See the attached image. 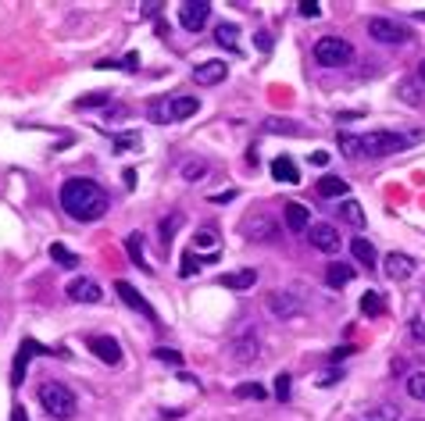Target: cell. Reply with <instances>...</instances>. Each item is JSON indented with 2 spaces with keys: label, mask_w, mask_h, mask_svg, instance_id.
I'll use <instances>...</instances> for the list:
<instances>
[{
  "label": "cell",
  "mask_w": 425,
  "mask_h": 421,
  "mask_svg": "<svg viewBox=\"0 0 425 421\" xmlns=\"http://www.w3.org/2000/svg\"><path fill=\"white\" fill-rule=\"evenodd\" d=\"M61 207L75 222H97L107 210V193L93 178H68L61 186Z\"/></svg>",
  "instance_id": "cell-1"
},
{
  "label": "cell",
  "mask_w": 425,
  "mask_h": 421,
  "mask_svg": "<svg viewBox=\"0 0 425 421\" xmlns=\"http://www.w3.org/2000/svg\"><path fill=\"white\" fill-rule=\"evenodd\" d=\"M40 407H43L51 417L68 421V417H75L79 400H75V393H72L65 382H43V385H40Z\"/></svg>",
  "instance_id": "cell-2"
},
{
  "label": "cell",
  "mask_w": 425,
  "mask_h": 421,
  "mask_svg": "<svg viewBox=\"0 0 425 421\" xmlns=\"http://www.w3.org/2000/svg\"><path fill=\"white\" fill-rule=\"evenodd\" d=\"M411 139H414V136H400V132H389V129H375V132L361 136V146H364V154H372V157H389V154L407 150Z\"/></svg>",
  "instance_id": "cell-3"
},
{
  "label": "cell",
  "mask_w": 425,
  "mask_h": 421,
  "mask_svg": "<svg viewBox=\"0 0 425 421\" xmlns=\"http://www.w3.org/2000/svg\"><path fill=\"white\" fill-rule=\"evenodd\" d=\"M350 58H354V47L340 36H322L315 43V61L325 68H343V65H350Z\"/></svg>",
  "instance_id": "cell-4"
},
{
  "label": "cell",
  "mask_w": 425,
  "mask_h": 421,
  "mask_svg": "<svg viewBox=\"0 0 425 421\" xmlns=\"http://www.w3.org/2000/svg\"><path fill=\"white\" fill-rule=\"evenodd\" d=\"M229 350H233V361H236V364H254L258 353H261V336H258V329H254V325H243V329L233 336Z\"/></svg>",
  "instance_id": "cell-5"
},
{
  "label": "cell",
  "mask_w": 425,
  "mask_h": 421,
  "mask_svg": "<svg viewBox=\"0 0 425 421\" xmlns=\"http://www.w3.org/2000/svg\"><path fill=\"white\" fill-rule=\"evenodd\" d=\"M207 18H211V4H207V0H186V4L179 8V22L189 33H200L207 26Z\"/></svg>",
  "instance_id": "cell-6"
},
{
  "label": "cell",
  "mask_w": 425,
  "mask_h": 421,
  "mask_svg": "<svg viewBox=\"0 0 425 421\" xmlns=\"http://www.w3.org/2000/svg\"><path fill=\"white\" fill-rule=\"evenodd\" d=\"M265 304H268V311H272L276 318H283V321H290V318L300 314V297H297V293H286V289H272Z\"/></svg>",
  "instance_id": "cell-7"
},
{
  "label": "cell",
  "mask_w": 425,
  "mask_h": 421,
  "mask_svg": "<svg viewBox=\"0 0 425 421\" xmlns=\"http://www.w3.org/2000/svg\"><path fill=\"white\" fill-rule=\"evenodd\" d=\"M368 36L379 40V43H404V40H407V29L397 26V22H389V18H372V22H368Z\"/></svg>",
  "instance_id": "cell-8"
},
{
  "label": "cell",
  "mask_w": 425,
  "mask_h": 421,
  "mask_svg": "<svg viewBox=\"0 0 425 421\" xmlns=\"http://www.w3.org/2000/svg\"><path fill=\"white\" fill-rule=\"evenodd\" d=\"M308 233H311L308 240H311L315 250H322V254H336V250H340V229H336V225L318 222V225H311Z\"/></svg>",
  "instance_id": "cell-9"
},
{
  "label": "cell",
  "mask_w": 425,
  "mask_h": 421,
  "mask_svg": "<svg viewBox=\"0 0 425 421\" xmlns=\"http://www.w3.org/2000/svg\"><path fill=\"white\" fill-rule=\"evenodd\" d=\"M68 300H75V304H100L104 289L93 279H75V282H68Z\"/></svg>",
  "instance_id": "cell-10"
},
{
  "label": "cell",
  "mask_w": 425,
  "mask_h": 421,
  "mask_svg": "<svg viewBox=\"0 0 425 421\" xmlns=\"http://www.w3.org/2000/svg\"><path fill=\"white\" fill-rule=\"evenodd\" d=\"M382 265H386V268H382V272H386V279H393V282H404V279H411V275H414V261H411L407 254H397V250H393V254H386V261H382Z\"/></svg>",
  "instance_id": "cell-11"
},
{
  "label": "cell",
  "mask_w": 425,
  "mask_h": 421,
  "mask_svg": "<svg viewBox=\"0 0 425 421\" xmlns=\"http://www.w3.org/2000/svg\"><path fill=\"white\" fill-rule=\"evenodd\" d=\"M33 353H54V350H47V346H40V343H33V339H26L22 343V350H19V357H15V368H11V385H22V378H26V368H29V357Z\"/></svg>",
  "instance_id": "cell-12"
},
{
  "label": "cell",
  "mask_w": 425,
  "mask_h": 421,
  "mask_svg": "<svg viewBox=\"0 0 425 421\" xmlns=\"http://www.w3.org/2000/svg\"><path fill=\"white\" fill-rule=\"evenodd\" d=\"M283 218H286V229L290 233H308L311 229V210L304 203H286L283 207Z\"/></svg>",
  "instance_id": "cell-13"
},
{
  "label": "cell",
  "mask_w": 425,
  "mask_h": 421,
  "mask_svg": "<svg viewBox=\"0 0 425 421\" xmlns=\"http://www.w3.org/2000/svg\"><path fill=\"white\" fill-rule=\"evenodd\" d=\"M226 72H229V65H226V61H204V65H196V68H193V79H196L200 86H215V82H222V79H226Z\"/></svg>",
  "instance_id": "cell-14"
},
{
  "label": "cell",
  "mask_w": 425,
  "mask_h": 421,
  "mask_svg": "<svg viewBox=\"0 0 425 421\" xmlns=\"http://www.w3.org/2000/svg\"><path fill=\"white\" fill-rule=\"evenodd\" d=\"M115 293H118V297H122V300H125V304H129L132 311H140V314H147L150 321H157L154 307H150V304H147V300H143V297H140V293H136V289H132L129 282H115Z\"/></svg>",
  "instance_id": "cell-15"
},
{
  "label": "cell",
  "mask_w": 425,
  "mask_h": 421,
  "mask_svg": "<svg viewBox=\"0 0 425 421\" xmlns=\"http://www.w3.org/2000/svg\"><path fill=\"white\" fill-rule=\"evenodd\" d=\"M90 350H93L104 364H118V361H122V346H118L111 336H93V339H90Z\"/></svg>",
  "instance_id": "cell-16"
},
{
  "label": "cell",
  "mask_w": 425,
  "mask_h": 421,
  "mask_svg": "<svg viewBox=\"0 0 425 421\" xmlns=\"http://www.w3.org/2000/svg\"><path fill=\"white\" fill-rule=\"evenodd\" d=\"M226 289H236V293H243V289H251L254 282H258V272L254 268H240V272H226L222 279H219Z\"/></svg>",
  "instance_id": "cell-17"
},
{
  "label": "cell",
  "mask_w": 425,
  "mask_h": 421,
  "mask_svg": "<svg viewBox=\"0 0 425 421\" xmlns=\"http://www.w3.org/2000/svg\"><path fill=\"white\" fill-rule=\"evenodd\" d=\"M272 178H279V182H286V186H297V182H300V171H297L293 157H276V161H272Z\"/></svg>",
  "instance_id": "cell-18"
},
{
  "label": "cell",
  "mask_w": 425,
  "mask_h": 421,
  "mask_svg": "<svg viewBox=\"0 0 425 421\" xmlns=\"http://www.w3.org/2000/svg\"><path fill=\"white\" fill-rule=\"evenodd\" d=\"M243 229H247V240H261V243L276 236V225H272V222H268L265 215H254V218H251V222H247Z\"/></svg>",
  "instance_id": "cell-19"
},
{
  "label": "cell",
  "mask_w": 425,
  "mask_h": 421,
  "mask_svg": "<svg viewBox=\"0 0 425 421\" xmlns=\"http://www.w3.org/2000/svg\"><path fill=\"white\" fill-rule=\"evenodd\" d=\"M336 210H340V222H347V225H354V229H361V225H364V210H361V203H357V200H350V196H347Z\"/></svg>",
  "instance_id": "cell-20"
},
{
  "label": "cell",
  "mask_w": 425,
  "mask_h": 421,
  "mask_svg": "<svg viewBox=\"0 0 425 421\" xmlns=\"http://www.w3.org/2000/svg\"><path fill=\"white\" fill-rule=\"evenodd\" d=\"M336 146H340V154H343V157H350V161H357V157L364 154L361 136H354V132H336Z\"/></svg>",
  "instance_id": "cell-21"
},
{
  "label": "cell",
  "mask_w": 425,
  "mask_h": 421,
  "mask_svg": "<svg viewBox=\"0 0 425 421\" xmlns=\"http://www.w3.org/2000/svg\"><path fill=\"white\" fill-rule=\"evenodd\" d=\"M196 107H200V100H196V97H175V100L168 104V111H172V122H182V118L196 114Z\"/></svg>",
  "instance_id": "cell-22"
},
{
  "label": "cell",
  "mask_w": 425,
  "mask_h": 421,
  "mask_svg": "<svg viewBox=\"0 0 425 421\" xmlns=\"http://www.w3.org/2000/svg\"><path fill=\"white\" fill-rule=\"evenodd\" d=\"M125 250H129V257H132L136 268H147V272H150V265H147V250H143V236H140V233L125 236Z\"/></svg>",
  "instance_id": "cell-23"
},
{
  "label": "cell",
  "mask_w": 425,
  "mask_h": 421,
  "mask_svg": "<svg viewBox=\"0 0 425 421\" xmlns=\"http://www.w3.org/2000/svg\"><path fill=\"white\" fill-rule=\"evenodd\" d=\"M318 196H325V200H332V196H347V182L336 178V175H325V178H318Z\"/></svg>",
  "instance_id": "cell-24"
},
{
  "label": "cell",
  "mask_w": 425,
  "mask_h": 421,
  "mask_svg": "<svg viewBox=\"0 0 425 421\" xmlns=\"http://www.w3.org/2000/svg\"><path fill=\"white\" fill-rule=\"evenodd\" d=\"M350 279H354V268H350V265H329V272H325V282H329L332 289L347 286Z\"/></svg>",
  "instance_id": "cell-25"
},
{
  "label": "cell",
  "mask_w": 425,
  "mask_h": 421,
  "mask_svg": "<svg viewBox=\"0 0 425 421\" xmlns=\"http://www.w3.org/2000/svg\"><path fill=\"white\" fill-rule=\"evenodd\" d=\"M361 311H364L368 318H379V314L386 311V300H382V293H379V289H368V293L361 297Z\"/></svg>",
  "instance_id": "cell-26"
},
{
  "label": "cell",
  "mask_w": 425,
  "mask_h": 421,
  "mask_svg": "<svg viewBox=\"0 0 425 421\" xmlns=\"http://www.w3.org/2000/svg\"><path fill=\"white\" fill-rule=\"evenodd\" d=\"M215 40H219L222 47L236 50V40H240V26H233V22H222V26L215 29Z\"/></svg>",
  "instance_id": "cell-27"
},
{
  "label": "cell",
  "mask_w": 425,
  "mask_h": 421,
  "mask_svg": "<svg viewBox=\"0 0 425 421\" xmlns=\"http://www.w3.org/2000/svg\"><path fill=\"white\" fill-rule=\"evenodd\" d=\"M350 254H354L361 265H375V247H372L364 236H357V240L350 243Z\"/></svg>",
  "instance_id": "cell-28"
},
{
  "label": "cell",
  "mask_w": 425,
  "mask_h": 421,
  "mask_svg": "<svg viewBox=\"0 0 425 421\" xmlns=\"http://www.w3.org/2000/svg\"><path fill=\"white\" fill-rule=\"evenodd\" d=\"M397 417H400V407H393V403L368 407V414H364V421H397Z\"/></svg>",
  "instance_id": "cell-29"
},
{
  "label": "cell",
  "mask_w": 425,
  "mask_h": 421,
  "mask_svg": "<svg viewBox=\"0 0 425 421\" xmlns=\"http://www.w3.org/2000/svg\"><path fill=\"white\" fill-rule=\"evenodd\" d=\"M51 261L61 265V268H75V265H79V257H75L65 243H54V247H51Z\"/></svg>",
  "instance_id": "cell-30"
},
{
  "label": "cell",
  "mask_w": 425,
  "mask_h": 421,
  "mask_svg": "<svg viewBox=\"0 0 425 421\" xmlns=\"http://www.w3.org/2000/svg\"><path fill=\"white\" fill-rule=\"evenodd\" d=\"M193 243H196V247H215V243H219V229H215V225H204V229H196Z\"/></svg>",
  "instance_id": "cell-31"
},
{
  "label": "cell",
  "mask_w": 425,
  "mask_h": 421,
  "mask_svg": "<svg viewBox=\"0 0 425 421\" xmlns=\"http://www.w3.org/2000/svg\"><path fill=\"white\" fill-rule=\"evenodd\" d=\"M179 225H182V215H179V210H175L172 218H164V222H161V243H164V247L172 243V236H175V229H179Z\"/></svg>",
  "instance_id": "cell-32"
},
{
  "label": "cell",
  "mask_w": 425,
  "mask_h": 421,
  "mask_svg": "<svg viewBox=\"0 0 425 421\" xmlns=\"http://www.w3.org/2000/svg\"><path fill=\"white\" fill-rule=\"evenodd\" d=\"M407 393H411L414 400H425V371L407 375Z\"/></svg>",
  "instance_id": "cell-33"
},
{
  "label": "cell",
  "mask_w": 425,
  "mask_h": 421,
  "mask_svg": "<svg viewBox=\"0 0 425 421\" xmlns=\"http://www.w3.org/2000/svg\"><path fill=\"white\" fill-rule=\"evenodd\" d=\"M136 146H140V136H136V132H118V136H115V150H118V154L136 150Z\"/></svg>",
  "instance_id": "cell-34"
},
{
  "label": "cell",
  "mask_w": 425,
  "mask_h": 421,
  "mask_svg": "<svg viewBox=\"0 0 425 421\" xmlns=\"http://www.w3.org/2000/svg\"><path fill=\"white\" fill-rule=\"evenodd\" d=\"M236 396H243V400H265V385H258V382H240L236 385Z\"/></svg>",
  "instance_id": "cell-35"
},
{
  "label": "cell",
  "mask_w": 425,
  "mask_h": 421,
  "mask_svg": "<svg viewBox=\"0 0 425 421\" xmlns=\"http://www.w3.org/2000/svg\"><path fill=\"white\" fill-rule=\"evenodd\" d=\"M204 171H207V164H204V161H186V164H182V178H189V182H196Z\"/></svg>",
  "instance_id": "cell-36"
},
{
  "label": "cell",
  "mask_w": 425,
  "mask_h": 421,
  "mask_svg": "<svg viewBox=\"0 0 425 421\" xmlns=\"http://www.w3.org/2000/svg\"><path fill=\"white\" fill-rule=\"evenodd\" d=\"M297 11H300L304 18H318V15H322V4H318V0H300Z\"/></svg>",
  "instance_id": "cell-37"
},
{
  "label": "cell",
  "mask_w": 425,
  "mask_h": 421,
  "mask_svg": "<svg viewBox=\"0 0 425 421\" xmlns=\"http://www.w3.org/2000/svg\"><path fill=\"white\" fill-rule=\"evenodd\" d=\"M107 100H111L107 93H93V97H79L75 107H100V104H107Z\"/></svg>",
  "instance_id": "cell-38"
},
{
  "label": "cell",
  "mask_w": 425,
  "mask_h": 421,
  "mask_svg": "<svg viewBox=\"0 0 425 421\" xmlns=\"http://www.w3.org/2000/svg\"><path fill=\"white\" fill-rule=\"evenodd\" d=\"M276 396H279V400H290V375H286V371L276 375Z\"/></svg>",
  "instance_id": "cell-39"
},
{
  "label": "cell",
  "mask_w": 425,
  "mask_h": 421,
  "mask_svg": "<svg viewBox=\"0 0 425 421\" xmlns=\"http://www.w3.org/2000/svg\"><path fill=\"white\" fill-rule=\"evenodd\" d=\"M154 357H157V361H168V364H182V357H179L175 350H168V346H157Z\"/></svg>",
  "instance_id": "cell-40"
},
{
  "label": "cell",
  "mask_w": 425,
  "mask_h": 421,
  "mask_svg": "<svg viewBox=\"0 0 425 421\" xmlns=\"http://www.w3.org/2000/svg\"><path fill=\"white\" fill-rule=\"evenodd\" d=\"M343 378V371H336V368H329V371H322V378H318V385H336Z\"/></svg>",
  "instance_id": "cell-41"
},
{
  "label": "cell",
  "mask_w": 425,
  "mask_h": 421,
  "mask_svg": "<svg viewBox=\"0 0 425 421\" xmlns=\"http://www.w3.org/2000/svg\"><path fill=\"white\" fill-rule=\"evenodd\" d=\"M411 336L418 343H425V318H411Z\"/></svg>",
  "instance_id": "cell-42"
},
{
  "label": "cell",
  "mask_w": 425,
  "mask_h": 421,
  "mask_svg": "<svg viewBox=\"0 0 425 421\" xmlns=\"http://www.w3.org/2000/svg\"><path fill=\"white\" fill-rule=\"evenodd\" d=\"M196 268H200V257H193V254H186V257H182V275H193Z\"/></svg>",
  "instance_id": "cell-43"
},
{
  "label": "cell",
  "mask_w": 425,
  "mask_h": 421,
  "mask_svg": "<svg viewBox=\"0 0 425 421\" xmlns=\"http://www.w3.org/2000/svg\"><path fill=\"white\" fill-rule=\"evenodd\" d=\"M400 97H404L407 104H418V93H414V86H411V82H400Z\"/></svg>",
  "instance_id": "cell-44"
},
{
  "label": "cell",
  "mask_w": 425,
  "mask_h": 421,
  "mask_svg": "<svg viewBox=\"0 0 425 421\" xmlns=\"http://www.w3.org/2000/svg\"><path fill=\"white\" fill-rule=\"evenodd\" d=\"M11 421H29V414H26V407H22V403H15V407H11Z\"/></svg>",
  "instance_id": "cell-45"
},
{
  "label": "cell",
  "mask_w": 425,
  "mask_h": 421,
  "mask_svg": "<svg viewBox=\"0 0 425 421\" xmlns=\"http://www.w3.org/2000/svg\"><path fill=\"white\" fill-rule=\"evenodd\" d=\"M233 196H236V189H226V193H215L211 200H215V203H226V200H233Z\"/></svg>",
  "instance_id": "cell-46"
},
{
  "label": "cell",
  "mask_w": 425,
  "mask_h": 421,
  "mask_svg": "<svg viewBox=\"0 0 425 421\" xmlns=\"http://www.w3.org/2000/svg\"><path fill=\"white\" fill-rule=\"evenodd\" d=\"M258 47H261V50H272V40H268V33H261V36H258Z\"/></svg>",
  "instance_id": "cell-47"
},
{
  "label": "cell",
  "mask_w": 425,
  "mask_h": 421,
  "mask_svg": "<svg viewBox=\"0 0 425 421\" xmlns=\"http://www.w3.org/2000/svg\"><path fill=\"white\" fill-rule=\"evenodd\" d=\"M125 186H129V189L136 186V171H132V168H125Z\"/></svg>",
  "instance_id": "cell-48"
},
{
  "label": "cell",
  "mask_w": 425,
  "mask_h": 421,
  "mask_svg": "<svg viewBox=\"0 0 425 421\" xmlns=\"http://www.w3.org/2000/svg\"><path fill=\"white\" fill-rule=\"evenodd\" d=\"M347 353H354V346H340V350L332 353V361H340V357H347Z\"/></svg>",
  "instance_id": "cell-49"
},
{
  "label": "cell",
  "mask_w": 425,
  "mask_h": 421,
  "mask_svg": "<svg viewBox=\"0 0 425 421\" xmlns=\"http://www.w3.org/2000/svg\"><path fill=\"white\" fill-rule=\"evenodd\" d=\"M418 75H421V82H425V58H421V65H418Z\"/></svg>",
  "instance_id": "cell-50"
},
{
  "label": "cell",
  "mask_w": 425,
  "mask_h": 421,
  "mask_svg": "<svg viewBox=\"0 0 425 421\" xmlns=\"http://www.w3.org/2000/svg\"><path fill=\"white\" fill-rule=\"evenodd\" d=\"M414 421H421V417H414Z\"/></svg>",
  "instance_id": "cell-51"
}]
</instances>
